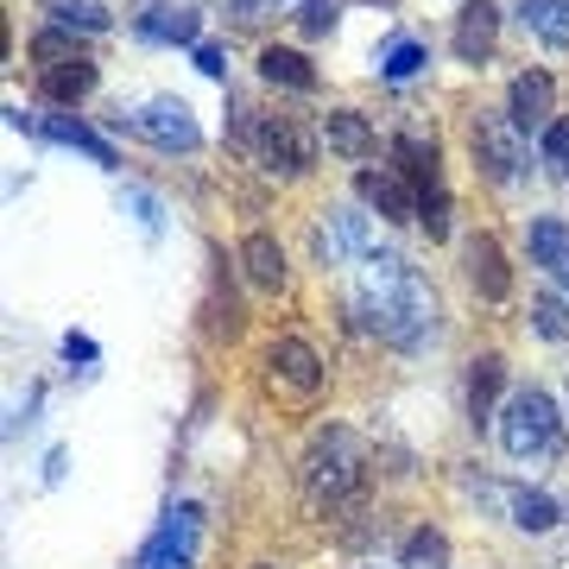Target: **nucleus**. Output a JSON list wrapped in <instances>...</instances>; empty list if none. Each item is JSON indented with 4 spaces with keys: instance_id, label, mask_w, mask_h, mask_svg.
Masks as SVG:
<instances>
[{
    "instance_id": "obj_1",
    "label": "nucleus",
    "mask_w": 569,
    "mask_h": 569,
    "mask_svg": "<svg viewBox=\"0 0 569 569\" xmlns=\"http://www.w3.org/2000/svg\"><path fill=\"white\" fill-rule=\"evenodd\" d=\"M342 310L361 336H373L392 355H418L425 342H437V284L425 279V266H411L406 253H387V247L361 260Z\"/></svg>"
},
{
    "instance_id": "obj_2",
    "label": "nucleus",
    "mask_w": 569,
    "mask_h": 569,
    "mask_svg": "<svg viewBox=\"0 0 569 569\" xmlns=\"http://www.w3.org/2000/svg\"><path fill=\"white\" fill-rule=\"evenodd\" d=\"M367 468H373V456H367V443L355 437L348 425H317L310 430L305 456H298V481H305L310 507H355L367 488Z\"/></svg>"
},
{
    "instance_id": "obj_3",
    "label": "nucleus",
    "mask_w": 569,
    "mask_h": 569,
    "mask_svg": "<svg viewBox=\"0 0 569 569\" xmlns=\"http://www.w3.org/2000/svg\"><path fill=\"white\" fill-rule=\"evenodd\" d=\"M222 133L247 164H260L266 178L298 183V178H310V164H317V146H310V133L291 121V114H260V108H247V102H228Z\"/></svg>"
},
{
    "instance_id": "obj_4",
    "label": "nucleus",
    "mask_w": 569,
    "mask_h": 569,
    "mask_svg": "<svg viewBox=\"0 0 569 569\" xmlns=\"http://www.w3.org/2000/svg\"><path fill=\"white\" fill-rule=\"evenodd\" d=\"M493 437L512 462H545V456L563 449V411L545 387H512L500 418H493Z\"/></svg>"
},
{
    "instance_id": "obj_5",
    "label": "nucleus",
    "mask_w": 569,
    "mask_h": 569,
    "mask_svg": "<svg viewBox=\"0 0 569 569\" xmlns=\"http://www.w3.org/2000/svg\"><path fill=\"white\" fill-rule=\"evenodd\" d=\"M462 140H468L475 171H481L493 190H507V183H519L531 171V140L507 121V108H475L468 127H462Z\"/></svg>"
},
{
    "instance_id": "obj_6",
    "label": "nucleus",
    "mask_w": 569,
    "mask_h": 569,
    "mask_svg": "<svg viewBox=\"0 0 569 569\" xmlns=\"http://www.w3.org/2000/svg\"><path fill=\"white\" fill-rule=\"evenodd\" d=\"M380 253V234H373V216L355 203H323L317 222H310V260L336 272V266H361Z\"/></svg>"
},
{
    "instance_id": "obj_7",
    "label": "nucleus",
    "mask_w": 569,
    "mask_h": 569,
    "mask_svg": "<svg viewBox=\"0 0 569 569\" xmlns=\"http://www.w3.org/2000/svg\"><path fill=\"white\" fill-rule=\"evenodd\" d=\"M108 127H114V133L146 140L152 152H197V146H203V127H197L190 102H178V96L133 102V108H121V114H108Z\"/></svg>"
},
{
    "instance_id": "obj_8",
    "label": "nucleus",
    "mask_w": 569,
    "mask_h": 569,
    "mask_svg": "<svg viewBox=\"0 0 569 569\" xmlns=\"http://www.w3.org/2000/svg\"><path fill=\"white\" fill-rule=\"evenodd\" d=\"M197 538H203V512L190 507V500H171L159 519V531L140 545L133 569H190L197 563Z\"/></svg>"
},
{
    "instance_id": "obj_9",
    "label": "nucleus",
    "mask_w": 569,
    "mask_h": 569,
    "mask_svg": "<svg viewBox=\"0 0 569 569\" xmlns=\"http://www.w3.org/2000/svg\"><path fill=\"white\" fill-rule=\"evenodd\" d=\"M7 127H13V133H39V140H51V146H70V152H82V159H96L102 171L121 164L114 140H102V133H96L89 121H77L70 108H63V114H26V108H7Z\"/></svg>"
},
{
    "instance_id": "obj_10",
    "label": "nucleus",
    "mask_w": 569,
    "mask_h": 569,
    "mask_svg": "<svg viewBox=\"0 0 569 569\" xmlns=\"http://www.w3.org/2000/svg\"><path fill=\"white\" fill-rule=\"evenodd\" d=\"M266 373H272V387H279L284 399H305V406L329 387L323 355H317L305 336H272V342H266Z\"/></svg>"
},
{
    "instance_id": "obj_11",
    "label": "nucleus",
    "mask_w": 569,
    "mask_h": 569,
    "mask_svg": "<svg viewBox=\"0 0 569 569\" xmlns=\"http://www.w3.org/2000/svg\"><path fill=\"white\" fill-rule=\"evenodd\" d=\"M462 279L481 305H507L512 298V260H507V247H500V234H488V228L468 234L462 241Z\"/></svg>"
},
{
    "instance_id": "obj_12",
    "label": "nucleus",
    "mask_w": 569,
    "mask_h": 569,
    "mask_svg": "<svg viewBox=\"0 0 569 569\" xmlns=\"http://www.w3.org/2000/svg\"><path fill=\"white\" fill-rule=\"evenodd\" d=\"M355 197H361L380 222H418V190L399 164H361L355 171Z\"/></svg>"
},
{
    "instance_id": "obj_13",
    "label": "nucleus",
    "mask_w": 569,
    "mask_h": 569,
    "mask_svg": "<svg viewBox=\"0 0 569 569\" xmlns=\"http://www.w3.org/2000/svg\"><path fill=\"white\" fill-rule=\"evenodd\" d=\"M500 7L493 0H462L456 7V20H449V51H456V63H468V70H481V63L493 58V44H500Z\"/></svg>"
},
{
    "instance_id": "obj_14",
    "label": "nucleus",
    "mask_w": 569,
    "mask_h": 569,
    "mask_svg": "<svg viewBox=\"0 0 569 569\" xmlns=\"http://www.w3.org/2000/svg\"><path fill=\"white\" fill-rule=\"evenodd\" d=\"M507 121L519 127V133H545L550 121H557V77L550 70H538V63H526L519 77L507 82Z\"/></svg>"
},
{
    "instance_id": "obj_15",
    "label": "nucleus",
    "mask_w": 569,
    "mask_h": 569,
    "mask_svg": "<svg viewBox=\"0 0 569 569\" xmlns=\"http://www.w3.org/2000/svg\"><path fill=\"white\" fill-rule=\"evenodd\" d=\"M234 260H241L247 284H253L260 298H284V291H291V260H284V247H279L272 228H247Z\"/></svg>"
},
{
    "instance_id": "obj_16",
    "label": "nucleus",
    "mask_w": 569,
    "mask_h": 569,
    "mask_svg": "<svg viewBox=\"0 0 569 569\" xmlns=\"http://www.w3.org/2000/svg\"><path fill=\"white\" fill-rule=\"evenodd\" d=\"M526 253H531V266L569 298V222L563 216H526Z\"/></svg>"
},
{
    "instance_id": "obj_17",
    "label": "nucleus",
    "mask_w": 569,
    "mask_h": 569,
    "mask_svg": "<svg viewBox=\"0 0 569 569\" xmlns=\"http://www.w3.org/2000/svg\"><path fill=\"white\" fill-rule=\"evenodd\" d=\"M133 39L140 44H203V13H197V7L152 0V7L133 13Z\"/></svg>"
},
{
    "instance_id": "obj_18",
    "label": "nucleus",
    "mask_w": 569,
    "mask_h": 569,
    "mask_svg": "<svg viewBox=\"0 0 569 569\" xmlns=\"http://www.w3.org/2000/svg\"><path fill=\"white\" fill-rule=\"evenodd\" d=\"M317 133H323V146L348 164H367L373 152H380V133H373V121H367L361 108H323Z\"/></svg>"
},
{
    "instance_id": "obj_19",
    "label": "nucleus",
    "mask_w": 569,
    "mask_h": 569,
    "mask_svg": "<svg viewBox=\"0 0 569 569\" xmlns=\"http://www.w3.org/2000/svg\"><path fill=\"white\" fill-rule=\"evenodd\" d=\"M253 70H260L266 89H284V96H317V63L305 58V51H291V44L279 39H266L260 44V58H253Z\"/></svg>"
},
{
    "instance_id": "obj_20",
    "label": "nucleus",
    "mask_w": 569,
    "mask_h": 569,
    "mask_svg": "<svg viewBox=\"0 0 569 569\" xmlns=\"http://www.w3.org/2000/svg\"><path fill=\"white\" fill-rule=\"evenodd\" d=\"M430 70V44L418 39V32H392V39H380V51H373V77L387 82V89H406V82H418Z\"/></svg>"
},
{
    "instance_id": "obj_21",
    "label": "nucleus",
    "mask_w": 569,
    "mask_h": 569,
    "mask_svg": "<svg viewBox=\"0 0 569 569\" xmlns=\"http://www.w3.org/2000/svg\"><path fill=\"white\" fill-rule=\"evenodd\" d=\"M96 82H102V70H96V58H70V63H39V96L51 108H77L82 96H96Z\"/></svg>"
},
{
    "instance_id": "obj_22",
    "label": "nucleus",
    "mask_w": 569,
    "mask_h": 569,
    "mask_svg": "<svg viewBox=\"0 0 569 569\" xmlns=\"http://www.w3.org/2000/svg\"><path fill=\"white\" fill-rule=\"evenodd\" d=\"M500 387H507V355H500V348L475 355V361H468V425H475V430L500 418V406H493Z\"/></svg>"
},
{
    "instance_id": "obj_23",
    "label": "nucleus",
    "mask_w": 569,
    "mask_h": 569,
    "mask_svg": "<svg viewBox=\"0 0 569 569\" xmlns=\"http://www.w3.org/2000/svg\"><path fill=\"white\" fill-rule=\"evenodd\" d=\"M392 164L411 178L418 197H425V190H443V146L425 140V133H399V140H392Z\"/></svg>"
},
{
    "instance_id": "obj_24",
    "label": "nucleus",
    "mask_w": 569,
    "mask_h": 569,
    "mask_svg": "<svg viewBox=\"0 0 569 569\" xmlns=\"http://www.w3.org/2000/svg\"><path fill=\"white\" fill-rule=\"evenodd\" d=\"M507 512H512V526L526 531V538H545V531H557L569 519V507L545 488H507Z\"/></svg>"
},
{
    "instance_id": "obj_25",
    "label": "nucleus",
    "mask_w": 569,
    "mask_h": 569,
    "mask_svg": "<svg viewBox=\"0 0 569 569\" xmlns=\"http://www.w3.org/2000/svg\"><path fill=\"white\" fill-rule=\"evenodd\" d=\"M512 20L526 26V39H538L545 51H569V0H519Z\"/></svg>"
},
{
    "instance_id": "obj_26",
    "label": "nucleus",
    "mask_w": 569,
    "mask_h": 569,
    "mask_svg": "<svg viewBox=\"0 0 569 569\" xmlns=\"http://www.w3.org/2000/svg\"><path fill=\"white\" fill-rule=\"evenodd\" d=\"M526 323H531L538 342L563 348L569 342V298L557 291V284H538V291H531V305H526Z\"/></svg>"
},
{
    "instance_id": "obj_27",
    "label": "nucleus",
    "mask_w": 569,
    "mask_h": 569,
    "mask_svg": "<svg viewBox=\"0 0 569 569\" xmlns=\"http://www.w3.org/2000/svg\"><path fill=\"white\" fill-rule=\"evenodd\" d=\"M399 569H449V531L443 526H411L399 545Z\"/></svg>"
},
{
    "instance_id": "obj_28",
    "label": "nucleus",
    "mask_w": 569,
    "mask_h": 569,
    "mask_svg": "<svg viewBox=\"0 0 569 569\" xmlns=\"http://www.w3.org/2000/svg\"><path fill=\"white\" fill-rule=\"evenodd\" d=\"M44 13H51V26H63V32H108V26H114V13H108L102 0H44Z\"/></svg>"
},
{
    "instance_id": "obj_29",
    "label": "nucleus",
    "mask_w": 569,
    "mask_h": 569,
    "mask_svg": "<svg viewBox=\"0 0 569 569\" xmlns=\"http://www.w3.org/2000/svg\"><path fill=\"white\" fill-rule=\"evenodd\" d=\"M121 209L133 216V222H140L146 241H164V203L152 197V190H146V183H127V190H121Z\"/></svg>"
},
{
    "instance_id": "obj_30",
    "label": "nucleus",
    "mask_w": 569,
    "mask_h": 569,
    "mask_svg": "<svg viewBox=\"0 0 569 569\" xmlns=\"http://www.w3.org/2000/svg\"><path fill=\"white\" fill-rule=\"evenodd\" d=\"M538 164H545L557 183H569V114H557V121L538 133Z\"/></svg>"
},
{
    "instance_id": "obj_31",
    "label": "nucleus",
    "mask_w": 569,
    "mask_h": 569,
    "mask_svg": "<svg viewBox=\"0 0 569 569\" xmlns=\"http://www.w3.org/2000/svg\"><path fill=\"white\" fill-rule=\"evenodd\" d=\"M342 26V0H298V32L305 39H329Z\"/></svg>"
},
{
    "instance_id": "obj_32",
    "label": "nucleus",
    "mask_w": 569,
    "mask_h": 569,
    "mask_svg": "<svg viewBox=\"0 0 569 569\" xmlns=\"http://www.w3.org/2000/svg\"><path fill=\"white\" fill-rule=\"evenodd\" d=\"M449 216H456L449 190H425V197H418V228H425L430 241H449Z\"/></svg>"
},
{
    "instance_id": "obj_33",
    "label": "nucleus",
    "mask_w": 569,
    "mask_h": 569,
    "mask_svg": "<svg viewBox=\"0 0 569 569\" xmlns=\"http://www.w3.org/2000/svg\"><path fill=\"white\" fill-rule=\"evenodd\" d=\"M190 63H197V70H203L209 82H228V51L216 39H203V44H190Z\"/></svg>"
},
{
    "instance_id": "obj_34",
    "label": "nucleus",
    "mask_w": 569,
    "mask_h": 569,
    "mask_svg": "<svg viewBox=\"0 0 569 569\" xmlns=\"http://www.w3.org/2000/svg\"><path fill=\"white\" fill-rule=\"evenodd\" d=\"M279 7H284V0H228V13H234L241 26L266 20V13H279Z\"/></svg>"
},
{
    "instance_id": "obj_35",
    "label": "nucleus",
    "mask_w": 569,
    "mask_h": 569,
    "mask_svg": "<svg viewBox=\"0 0 569 569\" xmlns=\"http://www.w3.org/2000/svg\"><path fill=\"white\" fill-rule=\"evenodd\" d=\"M63 361H70V367H96V342H89V336H77V329H70V336H63Z\"/></svg>"
},
{
    "instance_id": "obj_36",
    "label": "nucleus",
    "mask_w": 569,
    "mask_h": 569,
    "mask_svg": "<svg viewBox=\"0 0 569 569\" xmlns=\"http://www.w3.org/2000/svg\"><path fill=\"white\" fill-rule=\"evenodd\" d=\"M63 481V449H51V456H44V488H58Z\"/></svg>"
},
{
    "instance_id": "obj_37",
    "label": "nucleus",
    "mask_w": 569,
    "mask_h": 569,
    "mask_svg": "<svg viewBox=\"0 0 569 569\" xmlns=\"http://www.w3.org/2000/svg\"><path fill=\"white\" fill-rule=\"evenodd\" d=\"M367 7H392V0H367Z\"/></svg>"
},
{
    "instance_id": "obj_38",
    "label": "nucleus",
    "mask_w": 569,
    "mask_h": 569,
    "mask_svg": "<svg viewBox=\"0 0 569 569\" xmlns=\"http://www.w3.org/2000/svg\"><path fill=\"white\" fill-rule=\"evenodd\" d=\"M247 569H272V563H247Z\"/></svg>"
}]
</instances>
